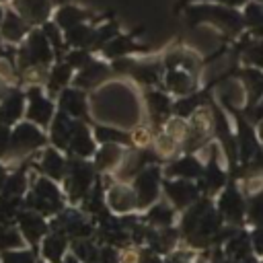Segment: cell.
Here are the masks:
<instances>
[{
  "label": "cell",
  "mask_w": 263,
  "mask_h": 263,
  "mask_svg": "<svg viewBox=\"0 0 263 263\" xmlns=\"http://www.w3.org/2000/svg\"><path fill=\"white\" fill-rule=\"evenodd\" d=\"M12 8L31 25H43L45 21H49L51 12H53V2L51 0H12Z\"/></svg>",
  "instance_id": "1"
},
{
  "label": "cell",
  "mask_w": 263,
  "mask_h": 263,
  "mask_svg": "<svg viewBox=\"0 0 263 263\" xmlns=\"http://www.w3.org/2000/svg\"><path fill=\"white\" fill-rule=\"evenodd\" d=\"M31 31V25L14 10V8H6L4 12V18H2V25H0V35L4 41H10V43H18L25 39V35Z\"/></svg>",
  "instance_id": "2"
},
{
  "label": "cell",
  "mask_w": 263,
  "mask_h": 263,
  "mask_svg": "<svg viewBox=\"0 0 263 263\" xmlns=\"http://www.w3.org/2000/svg\"><path fill=\"white\" fill-rule=\"evenodd\" d=\"M31 107H29V117L33 119V121H37V123H47V119H49V115H51V103L49 101H45V99H41L39 97V90L35 88V90H31Z\"/></svg>",
  "instance_id": "3"
},
{
  "label": "cell",
  "mask_w": 263,
  "mask_h": 263,
  "mask_svg": "<svg viewBox=\"0 0 263 263\" xmlns=\"http://www.w3.org/2000/svg\"><path fill=\"white\" fill-rule=\"evenodd\" d=\"M12 142H14L16 148H25V150H29V148L39 146V144L43 142V138H41V134H39L33 125H21V127L14 132Z\"/></svg>",
  "instance_id": "4"
},
{
  "label": "cell",
  "mask_w": 263,
  "mask_h": 263,
  "mask_svg": "<svg viewBox=\"0 0 263 263\" xmlns=\"http://www.w3.org/2000/svg\"><path fill=\"white\" fill-rule=\"evenodd\" d=\"M105 74H107V68H105L103 64H86V66L80 70V74H78V78H76V84H80V86L97 84Z\"/></svg>",
  "instance_id": "5"
},
{
  "label": "cell",
  "mask_w": 263,
  "mask_h": 263,
  "mask_svg": "<svg viewBox=\"0 0 263 263\" xmlns=\"http://www.w3.org/2000/svg\"><path fill=\"white\" fill-rule=\"evenodd\" d=\"M166 84L175 92H187V90H191V78L181 68H171V72L166 76Z\"/></svg>",
  "instance_id": "6"
},
{
  "label": "cell",
  "mask_w": 263,
  "mask_h": 263,
  "mask_svg": "<svg viewBox=\"0 0 263 263\" xmlns=\"http://www.w3.org/2000/svg\"><path fill=\"white\" fill-rule=\"evenodd\" d=\"M138 191H140V203H148L154 197L156 191V171H148L138 179Z\"/></svg>",
  "instance_id": "7"
},
{
  "label": "cell",
  "mask_w": 263,
  "mask_h": 263,
  "mask_svg": "<svg viewBox=\"0 0 263 263\" xmlns=\"http://www.w3.org/2000/svg\"><path fill=\"white\" fill-rule=\"evenodd\" d=\"M21 111H23V99L18 95H14V97L6 99L4 105L0 107V121L2 123H10L21 115Z\"/></svg>",
  "instance_id": "8"
},
{
  "label": "cell",
  "mask_w": 263,
  "mask_h": 263,
  "mask_svg": "<svg viewBox=\"0 0 263 263\" xmlns=\"http://www.w3.org/2000/svg\"><path fill=\"white\" fill-rule=\"evenodd\" d=\"M62 105L72 113V115H82L84 113V99L78 90H66L62 97Z\"/></svg>",
  "instance_id": "9"
},
{
  "label": "cell",
  "mask_w": 263,
  "mask_h": 263,
  "mask_svg": "<svg viewBox=\"0 0 263 263\" xmlns=\"http://www.w3.org/2000/svg\"><path fill=\"white\" fill-rule=\"evenodd\" d=\"M111 203H113L117 210H127V208L134 205V199H132V193H129L127 189L119 187V189H113V191H111Z\"/></svg>",
  "instance_id": "10"
},
{
  "label": "cell",
  "mask_w": 263,
  "mask_h": 263,
  "mask_svg": "<svg viewBox=\"0 0 263 263\" xmlns=\"http://www.w3.org/2000/svg\"><path fill=\"white\" fill-rule=\"evenodd\" d=\"M70 64H60L53 72H51V80H49V86H51V90H55V88H60L64 82H68V78H70Z\"/></svg>",
  "instance_id": "11"
},
{
  "label": "cell",
  "mask_w": 263,
  "mask_h": 263,
  "mask_svg": "<svg viewBox=\"0 0 263 263\" xmlns=\"http://www.w3.org/2000/svg\"><path fill=\"white\" fill-rule=\"evenodd\" d=\"M168 191H171V195L175 197L177 203H187L193 195V189L185 183H173V185H168Z\"/></svg>",
  "instance_id": "12"
},
{
  "label": "cell",
  "mask_w": 263,
  "mask_h": 263,
  "mask_svg": "<svg viewBox=\"0 0 263 263\" xmlns=\"http://www.w3.org/2000/svg\"><path fill=\"white\" fill-rule=\"evenodd\" d=\"M23 228H25V234H27L31 240H35V238L43 232V224H41V220H39L37 216H25V218H23Z\"/></svg>",
  "instance_id": "13"
},
{
  "label": "cell",
  "mask_w": 263,
  "mask_h": 263,
  "mask_svg": "<svg viewBox=\"0 0 263 263\" xmlns=\"http://www.w3.org/2000/svg\"><path fill=\"white\" fill-rule=\"evenodd\" d=\"M168 173H173V175H183V177H195V175H199V166H197L195 160H183V162L171 166Z\"/></svg>",
  "instance_id": "14"
},
{
  "label": "cell",
  "mask_w": 263,
  "mask_h": 263,
  "mask_svg": "<svg viewBox=\"0 0 263 263\" xmlns=\"http://www.w3.org/2000/svg\"><path fill=\"white\" fill-rule=\"evenodd\" d=\"M43 168L51 175V177H60L62 175V158L55 154V152H47V156H45V162H43Z\"/></svg>",
  "instance_id": "15"
},
{
  "label": "cell",
  "mask_w": 263,
  "mask_h": 263,
  "mask_svg": "<svg viewBox=\"0 0 263 263\" xmlns=\"http://www.w3.org/2000/svg\"><path fill=\"white\" fill-rule=\"evenodd\" d=\"M62 251H64V240H62V238L51 236V238L45 240V255H47L51 261H58L60 255H62Z\"/></svg>",
  "instance_id": "16"
},
{
  "label": "cell",
  "mask_w": 263,
  "mask_h": 263,
  "mask_svg": "<svg viewBox=\"0 0 263 263\" xmlns=\"http://www.w3.org/2000/svg\"><path fill=\"white\" fill-rule=\"evenodd\" d=\"M222 210L230 216V218H236V216H240V201H238V197L230 191L224 199H222Z\"/></svg>",
  "instance_id": "17"
},
{
  "label": "cell",
  "mask_w": 263,
  "mask_h": 263,
  "mask_svg": "<svg viewBox=\"0 0 263 263\" xmlns=\"http://www.w3.org/2000/svg\"><path fill=\"white\" fill-rule=\"evenodd\" d=\"M148 103H150L152 111H156V115L166 113L168 107H171V105H168V99L162 97V95H158V92H150V95H148Z\"/></svg>",
  "instance_id": "18"
},
{
  "label": "cell",
  "mask_w": 263,
  "mask_h": 263,
  "mask_svg": "<svg viewBox=\"0 0 263 263\" xmlns=\"http://www.w3.org/2000/svg\"><path fill=\"white\" fill-rule=\"evenodd\" d=\"M119 150L115 148V146H107V148H103V152L99 154V166H109V164H113L117 158H119Z\"/></svg>",
  "instance_id": "19"
},
{
  "label": "cell",
  "mask_w": 263,
  "mask_h": 263,
  "mask_svg": "<svg viewBox=\"0 0 263 263\" xmlns=\"http://www.w3.org/2000/svg\"><path fill=\"white\" fill-rule=\"evenodd\" d=\"M99 132V138L103 140V142H123L125 140V136L123 134H117V132H113V129H97Z\"/></svg>",
  "instance_id": "20"
},
{
  "label": "cell",
  "mask_w": 263,
  "mask_h": 263,
  "mask_svg": "<svg viewBox=\"0 0 263 263\" xmlns=\"http://www.w3.org/2000/svg\"><path fill=\"white\" fill-rule=\"evenodd\" d=\"M8 245H18V236H16L14 232L0 230V249H2V247H8Z\"/></svg>",
  "instance_id": "21"
},
{
  "label": "cell",
  "mask_w": 263,
  "mask_h": 263,
  "mask_svg": "<svg viewBox=\"0 0 263 263\" xmlns=\"http://www.w3.org/2000/svg\"><path fill=\"white\" fill-rule=\"evenodd\" d=\"M4 261L6 263H33L29 253H12V255H6Z\"/></svg>",
  "instance_id": "22"
},
{
  "label": "cell",
  "mask_w": 263,
  "mask_h": 263,
  "mask_svg": "<svg viewBox=\"0 0 263 263\" xmlns=\"http://www.w3.org/2000/svg\"><path fill=\"white\" fill-rule=\"evenodd\" d=\"M152 220H154V222H162V224H166V222L171 220V214H168L166 208H156V210L152 212Z\"/></svg>",
  "instance_id": "23"
},
{
  "label": "cell",
  "mask_w": 263,
  "mask_h": 263,
  "mask_svg": "<svg viewBox=\"0 0 263 263\" xmlns=\"http://www.w3.org/2000/svg\"><path fill=\"white\" fill-rule=\"evenodd\" d=\"M253 220L263 222V195H261V197H257V199H255V203H253Z\"/></svg>",
  "instance_id": "24"
},
{
  "label": "cell",
  "mask_w": 263,
  "mask_h": 263,
  "mask_svg": "<svg viewBox=\"0 0 263 263\" xmlns=\"http://www.w3.org/2000/svg\"><path fill=\"white\" fill-rule=\"evenodd\" d=\"M8 138H10V136H8V129H6V127H0V154H2L4 148L8 146Z\"/></svg>",
  "instance_id": "25"
},
{
  "label": "cell",
  "mask_w": 263,
  "mask_h": 263,
  "mask_svg": "<svg viewBox=\"0 0 263 263\" xmlns=\"http://www.w3.org/2000/svg\"><path fill=\"white\" fill-rule=\"evenodd\" d=\"M255 247L259 253H263V232H257L255 234Z\"/></svg>",
  "instance_id": "26"
},
{
  "label": "cell",
  "mask_w": 263,
  "mask_h": 263,
  "mask_svg": "<svg viewBox=\"0 0 263 263\" xmlns=\"http://www.w3.org/2000/svg\"><path fill=\"white\" fill-rule=\"evenodd\" d=\"M4 12H6V8H2V6H0V25H2V18H4Z\"/></svg>",
  "instance_id": "27"
},
{
  "label": "cell",
  "mask_w": 263,
  "mask_h": 263,
  "mask_svg": "<svg viewBox=\"0 0 263 263\" xmlns=\"http://www.w3.org/2000/svg\"><path fill=\"white\" fill-rule=\"evenodd\" d=\"M259 164H261V166H263V152H261V154H259Z\"/></svg>",
  "instance_id": "28"
},
{
  "label": "cell",
  "mask_w": 263,
  "mask_h": 263,
  "mask_svg": "<svg viewBox=\"0 0 263 263\" xmlns=\"http://www.w3.org/2000/svg\"><path fill=\"white\" fill-rule=\"evenodd\" d=\"M66 263H74V259H68V261H66Z\"/></svg>",
  "instance_id": "29"
},
{
  "label": "cell",
  "mask_w": 263,
  "mask_h": 263,
  "mask_svg": "<svg viewBox=\"0 0 263 263\" xmlns=\"http://www.w3.org/2000/svg\"><path fill=\"white\" fill-rule=\"evenodd\" d=\"M259 132H261V138H263V125H261V129H259Z\"/></svg>",
  "instance_id": "30"
},
{
  "label": "cell",
  "mask_w": 263,
  "mask_h": 263,
  "mask_svg": "<svg viewBox=\"0 0 263 263\" xmlns=\"http://www.w3.org/2000/svg\"><path fill=\"white\" fill-rule=\"evenodd\" d=\"M0 97H2V84H0Z\"/></svg>",
  "instance_id": "31"
},
{
  "label": "cell",
  "mask_w": 263,
  "mask_h": 263,
  "mask_svg": "<svg viewBox=\"0 0 263 263\" xmlns=\"http://www.w3.org/2000/svg\"><path fill=\"white\" fill-rule=\"evenodd\" d=\"M2 2H8V0H0V4H2Z\"/></svg>",
  "instance_id": "32"
},
{
  "label": "cell",
  "mask_w": 263,
  "mask_h": 263,
  "mask_svg": "<svg viewBox=\"0 0 263 263\" xmlns=\"http://www.w3.org/2000/svg\"><path fill=\"white\" fill-rule=\"evenodd\" d=\"M259 2H261V4H263V0H259Z\"/></svg>",
  "instance_id": "33"
},
{
  "label": "cell",
  "mask_w": 263,
  "mask_h": 263,
  "mask_svg": "<svg viewBox=\"0 0 263 263\" xmlns=\"http://www.w3.org/2000/svg\"><path fill=\"white\" fill-rule=\"evenodd\" d=\"M0 41H2V39H0Z\"/></svg>",
  "instance_id": "34"
}]
</instances>
